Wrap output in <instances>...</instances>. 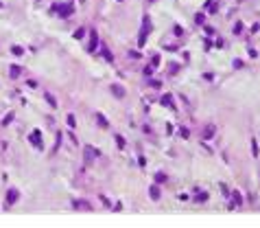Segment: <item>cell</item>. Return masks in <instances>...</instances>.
I'll return each instance as SVG.
<instances>
[{"label":"cell","instance_id":"cell-10","mask_svg":"<svg viewBox=\"0 0 260 228\" xmlns=\"http://www.w3.org/2000/svg\"><path fill=\"white\" fill-rule=\"evenodd\" d=\"M234 33H236V35L243 33V22H236V24H234Z\"/></svg>","mask_w":260,"mask_h":228},{"label":"cell","instance_id":"cell-4","mask_svg":"<svg viewBox=\"0 0 260 228\" xmlns=\"http://www.w3.org/2000/svg\"><path fill=\"white\" fill-rule=\"evenodd\" d=\"M15 200H18V191H15V189H11V191H9V197H7V206H11Z\"/></svg>","mask_w":260,"mask_h":228},{"label":"cell","instance_id":"cell-8","mask_svg":"<svg viewBox=\"0 0 260 228\" xmlns=\"http://www.w3.org/2000/svg\"><path fill=\"white\" fill-rule=\"evenodd\" d=\"M162 103H164V105H169V107H175V105H173V101H171V94H164V97H162Z\"/></svg>","mask_w":260,"mask_h":228},{"label":"cell","instance_id":"cell-7","mask_svg":"<svg viewBox=\"0 0 260 228\" xmlns=\"http://www.w3.org/2000/svg\"><path fill=\"white\" fill-rule=\"evenodd\" d=\"M96 42H98L96 31H92V35H90V51H94V48H96Z\"/></svg>","mask_w":260,"mask_h":228},{"label":"cell","instance_id":"cell-3","mask_svg":"<svg viewBox=\"0 0 260 228\" xmlns=\"http://www.w3.org/2000/svg\"><path fill=\"white\" fill-rule=\"evenodd\" d=\"M149 195H151V200H155V202H157V200H160V195H162V193H160V187L153 184L151 189H149Z\"/></svg>","mask_w":260,"mask_h":228},{"label":"cell","instance_id":"cell-14","mask_svg":"<svg viewBox=\"0 0 260 228\" xmlns=\"http://www.w3.org/2000/svg\"><path fill=\"white\" fill-rule=\"evenodd\" d=\"M194 200H197V202H206V200H208V193H199Z\"/></svg>","mask_w":260,"mask_h":228},{"label":"cell","instance_id":"cell-11","mask_svg":"<svg viewBox=\"0 0 260 228\" xmlns=\"http://www.w3.org/2000/svg\"><path fill=\"white\" fill-rule=\"evenodd\" d=\"M96 121H98L101 125H103V127H109V123H107L105 118H103V114H96Z\"/></svg>","mask_w":260,"mask_h":228},{"label":"cell","instance_id":"cell-22","mask_svg":"<svg viewBox=\"0 0 260 228\" xmlns=\"http://www.w3.org/2000/svg\"><path fill=\"white\" fill-rule=\"evenodd\" d=\"M151 2H153V0H151Z\"/></svg>","mask_w":260,"mask_h":228},{"label":"cell","instance_id":"cell-2","mask_svg":"<svg viewBox=\"0 0 260 228\" xmlns=\"http://www.w3.org/2000/svg\"><path fill=\"white\" fill-rule=\"evenodd\" d=\"M214 134H217V127L210 123V125H206V127H203V134H201V136H203L206 140H210V138H214Z\"/></svg>","mask_w":260,"mask_h":228},{"label":"cell","instance_id":"cell-9","mask_svg":"<svg viewBox=\"0 0 260 228\" xmlns=\"http://www.w3.org/2000/svg\"><path fill=\"white\" fill-rule=\"evenodd\" d=\"M252 154H254V158L258 156V143H256V138H252Z\"/></svg>","mask_w":260,"mask_h":228},{"label":"cell","instance_id":"cell-21","mask_svg":"<svg viewBox=\"0 0 260 228\" xmlns=\"http://www.w3.org/2000/svg\"><path fill=\"white\" fill-rule=\"evenodd\" d=\"M234 68H243V61H240V59H234Z\"/></svg>","mask_w":260,"mask_h":228},{"label":"cell","instance_id":"cell-18","mask_svg":"<svg viewBox=\"0 0 260 228\" xmlns=\"http://www.w3.org/2000/svg\"><path fill=\"white\" fill-rule=\"evenodd\" d=\"M46 99H48V103H50V105H53V107H55V105H57V101H55V99H53V97H50V94H46Z\"/></svg>","mask_w":260,"mask_h":228},{"label":"cell","instance_id":"cell-17","mask_svg":"<svg viewBox=\"0 0 260 228\" xmlns=\"http://www.w3.org/2000/svg\"><path fill=\"white\" fill-rule=\"evenodd\" d=\"M155 180H157V182H164V180H166V176H164V173H157Z\"/></svg>","mask_w":260,"mask_h":228},{"label":"cell","instance_id":"cell-1","mask_svg":"<svg viewBox=\"0 0 260 228\" xmlns=\"http://www.w3.org/2000/svg\"><path fill=\"white\" fill-rule=\"evenodd\" d=\"M109 92L114 94L116 99H123V97L127 94V92H125V88H123V86H118V84H111V86H109Z\"/></svg>","mask_w":260,"mask_h":228},{"label":"cell","instance_id":"cell-5","mask_svg":"<svg viewBox=\"0 0 260 228\" xmlns=\"http://www.w3.org/2000/svg\"><path fill=\"white\" fill-rule=\"evenodd\" d=\"M40 132H33V136H31V143L35 145V147H40L42 149V136H37Z\"/></svg>","mask_w":260,"mask_h":228},{"label":"cell","instance_id":"cell-12","mask_svg":"<svg viewBox=\"0 0 260 228\" xmlns=\"http://www.w3.org/2000/svg\"><path fill=\"white\" fill-rule=\"evenodd\" d=\"M179 136H181V138H188V130H186V127H179Z\"/></svg>","mask_w":260,"mask_h":228},{"label":"cell","instance_id":"cell-13","mask_svg":"<svg viewBox=\"0 0 260 228\" xmlns=\"http://www.w3.org/2000/svg\"><path fill=\"white\" fill-rule=\"evenodd\" d=\"M203 20H206L203 13H197V15H194V22H197V24H203Z\"/></svg>","mask_w":260,"mask_h":228},{"label":"cell","instance_id":"cell-16","mask_svg":"<svg viewBox=\"0 0 260 228\" xmlns=\"http://www.w3.org/2000/svg\"><path fill=\"white\" fill-rule=\"evenodd\" d=\"M18 75H20V68L13 66V68H11V77H18Z\"/></svg>","mask_w":260,"mask_h":228},{"label":"cell","instance_id":"cell-20","mask_svg":"<svg viewBox=\"0 0 260 228\" xmlns=\"http://www.w3.org/2000/svg\"><path fill=\"white\" fill-rule=\"evenodd\" d=\"M217 9H219V5L214 2V5H210V13H217Z\"/></svg>","mask_w":260,"mask_h":228},{"label":"cell","instance_id":"cell-15","mask_svg":"<svg viewBox=\"0 0 260 228\" xmlns=\"http://www.w3.org/2000/svg\"><path fill=\"white\" fill-rule=\"evenodd\" d=\"M116 143H118V147H120V149H125V140H123V136H116Z\"/></svg>","mask_w":260,"mask_h":228},{"label":"cell","instance_id":"cell-19","mask_svg":"<svg viewBox=\"0 0 260 228\" xmlns=\"http://www.w3.org/2000/svg\"><path fill=\"white\" fill-rule=\"evenodd\" d=\"M74 123H77V121H74V116L70 114V116H68V125H70V127H74Z\"/></svg>","mask_w":260,"mask_h":228},{"label":"cell","instance_id":"cell-6","mask_svg":"<svg viewBox=\"0 0 260 228\" xmlns=\"http://www.w3.org/2000/svg\"><path fill=\"white\" fill-rule=\"evenodd\" d=\"M232 197H234V204H232V206H240V204H243V197H240L238 191H232Z\"/></svg>","mask_w":260,"mask_h":228}]
</instances>
